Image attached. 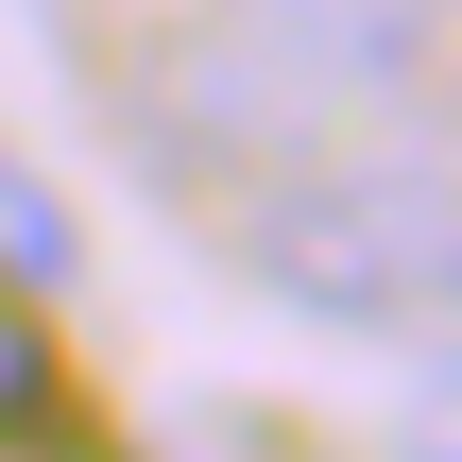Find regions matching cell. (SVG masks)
I'll use <instances>...</instances> for the list:
<instances>
[{"label":"cell","mask_w":462,"mask_h":462,"mask_svg":"<svg viewBox=\"0 0 462 462\" xmlns=\"http://www.w3.org/2000/svg\"><path fill=\"white\" fill-rule=\"evenodd\" d=\"M429 51H446V0H223L206 51L171 69V120L257 171V154H309V137L429 103Z\"/></svg>","instance_id":"2"},{"label":"cell","mask_w":462,"mask_h":462,"mask_svg":"<svg viewBox=\"0 0 462 462\" xmlns=\"http://www.w3.org/2000/svg\"><path fill=\"white\" fill-rule=\"evenodd\" d=\"M0 257H17V274H69V223L34 206V171H0Z\"/></svg>","instance_id":"4"},{"label":"cell","mask_w":462,"mask_h":462,"mask_svg":"<svg viewBox=\"0 0 462 462\" xmlns=\"http://www.w3.org/2000/svg\"><path fill=\"white\" fill-rule=\"evenodd\" d=\"M0 446H51V326L17 274H0Z\"/></svg>","instance_id":"3"},{"label":"cell","mask_w":462,"mask_h":462,"mask_svg":"<svg viewBox=\"0 0 462 462\" xmlns=\"http://www.w3.org/2000/svg\"><path fill=\"white\" fill-rule=\"evenodd\" d=\"M240 274L291 309V326H343V343H429L462 291V171L446 137L411 120H360V137H309V154H257V206H240Z\"/></svg>","instance_id":"1"}]
</instances>
